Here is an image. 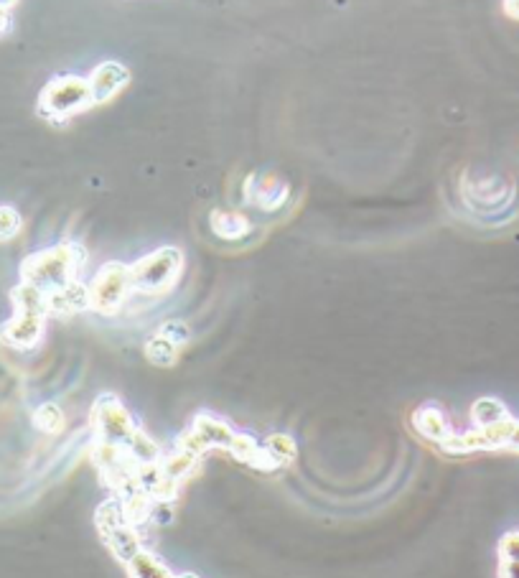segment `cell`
<instances>
[{
    "label": "cell",
    "instance_id": "obj_1",
    "mask_svg": "<svg viewBox=\"0 0 519 578\" xmlns=\"http://www.w3.org/2000/svg\"><path fill=\"white\" fill-rule=\"evenodd\" d=\"M84 265H87V250L79 242H59V245L44 247L39 253L26 255L18 273L21 281L49 293L77 281Z\"/></svg>",
    "mask_w": 519,
    "mask_h": 578
},
{
    "label": "cell",
    "instance_id": "obj_2",
    "mask_svg": "<svg viewBox=\"0 0 519 578\" xmlns=\"http://www.w3.org/2000/svg\"><path fill=\"white\" fill-rule=\"evenodd\" d=\"M95 107L90 82L79 74H59L51 77L36 97V115L46 123H67L77 115Z\"/></svg>",
    "mask_w": 519,
    "mask_h": 578
},
{
    "label": "cell",
    "instance_id": "obj_3",
    "mask_svg": "<svg viewBox=\"0 0 519 578\" xmlns=\"http://www.w3.org/2000/svg\"><path fill=\"white\" fill-rule=\"evenodd\" d=\"M181 273H184V253H181L179 247H158L153 253L130 263L133 293H140V296H163V293H168L179 283Z\"/></svg>",
    "mask_w": 519,
    "mask_h": 578
},
{
    "label": "cell",
    "instance_id": "obj_4",
    "mask_svg": "<svg viewBox=\"0 0 519 578\" xmlns=\"http://www.w3.org/2000/svg\"><path fill=\"white\" fill-rule=\"evenodd\" d=\"M87 288H90V311H97L102 316L118 314L133 293L130 265L110 260L97 270Z\"/></svg>",
    "mask_w": 519,
    "mask_h": 578
},
{
    "label": "cell",
    "instance_id": "obj_5",
    "mask_svg": "<svg viewBox=\"0 0 519 578\" xmlns=\"http://www.w3.org/2000/svg\"><path fill=\"white\" fill-rule=\"evenodd\" d=\"M90 423L97 441H105V444L115 446H125V441H128L135 428H138L133 413L125 408V403L118 395L112 393H102L100 398L92 403Z\"/></svg>",
    "mask_w": 519,
    "mask_h": 578
},
{
    "label": "cell",
    "instance_id": "obj_6",
    "mask_svg": "<svg viewBox=\"0 0 519 578\" xmlns=\"http://www.w3.org/2000/svg\"><path fill=\"white\" fill-rule=\"evenodd\" d=\"M517 426V418H507L502 423L486 428H471L466 433H451L441 444L448 454H474V451H502L512 444V433Z\"/></svg>",
    "mask_w": 519,
    "mask_h": 578
},
{
    "label": "cell",
    "instance_id": "obj_7",
    "mask_svg": "<svg viewBox=\"0 0 519 578\" xmlns=\"http://www.w3.org/2000/svg\"><path fill=\"white\" fill-rule=\"evenodd\" d=\"M87 82H90L95 107L107 105V102L115 100V97L130 85V69L125 67L123 62H118V59H107V62L97 64V67L92 69Z\"/></svg>",
    "mask_w": 519,
    "mask_h": 578
},
{
    "label": "cell",
    "instance_id": "obj_8",
    "mask_svg": "<svg viewBox=\"0 0 519 578\" xmlns=\"http://www.w3.org/2000/svg\"><path fill=\"white\" fill-rule=\"evenodd\" d=\"M46 319L41 314H13L6 324H0V342L11 349H34L46 332Z\"/></svg>",
    "mask_w": 519,
    "mask_h": 578
},
{
    "label": "cell",
    "instance_id": "obj_9",
    "mask_svg": "<svg viewBox=\"0 0 519 578\" xmlns=\"http://www.w3.org/2000/svg\"><path fill=\"white\" fill-rule=\"evenodd\" d=\"M82 311H90V288L87 283L77 281L67 283V286L49 291V316H67L82 314Z\"/></svg>",
    "mask_w": 519,
    "mask_h": 578
},
{
    "label": "cell",
    "instance_id": "obj_10",
    "mask_svg": "<svg viewBox=\"0 0 519 578\" xmlns=\"http://www.w3.org/2000/svg\"><path fill=\"white\" fill-rule=\"evenodd\" d=\"M191 428L199 433L201 441L207 444V449L229 451V446H232V441H235L237 436L235 428L229 426L224 418L214 416V413H196Z\"/></svg>",
    "mask_w": 519,
    "mask_h": 578
},
{
    "label": "cell",
    "instance_id": "obj_11",
    "mask_svg": "<svg viewBox=\"0 0 519 578\" xmlns=\"http://www.w3.org/2000/svg\"><path fill=\"white\" fill-rule=\"evenodd\" d=\"M227 454H232L237 461L252 466V469H260V472H275V469H278V464L270 459V454L265 451V446L260 444L257 438L247 436V433H237Z\"/></svg>",
    "mask_w": 519,
    "mask_h": 578
},
{
    "label": "cell",
    "instance_id": "obj_12",
    "mask_svg": "<svg viewBox=\"0 0 519 578\" xmlns=\"http://www.w3.org/2000/svg\"><path fill=\"white\" fill-rule=\"evenodd\" d=\"M413 426L425 441H433V444L441 446L448 436H451V426H448V418L441 408L436 405H425L413 413Z\"/></svg>",
    "mask_w": 519,
    "mask_h": 578
},
{
    "label": "cell",
    "instance_id": "obj_13",
    "mask_svg": "<svg viewBox=\"0 0 519 578\" xmlns=\"http://www.w3.org/2000/svg\"><path fill=\"white\" fill-rule=\"evenodd\" d=\"M11 304L18 314H41L49 316V293L41 291L39 286L21 281L11 288Z\"/></svg>",
    "mask_w": 519,
    "mask_h": 578
},
{
    "label": "cell",
    "instance_id": "obj_14",
    "mask_svg": "<svg viewBox=\"0 0 519 578\" xmlns=\"http://www.w3.org/2000/svg\"><path fill=\"white\" fill-rule=\"evenodd\" d=\"M212 232L222 240H242L252 232V222L240 212H227V209H214L209 217Z\"/></svg>",
    "mask_w": 519,
    "mask_h": 578
},
{
    "label": "cell",
    "instance_id": "obj_15",
    "mask_svg": "<svg viewBox=\"0 0 519 578\" xmlns=\"http://www.w3.org/2000/svg\"><path fill=\"white\" fill-rule=\"evenodd\" d=\"M102 540H105L112 556L118 558L123 566L135 556V553L143 550V535H140V530L133 528V525H123V528L112 530V533L105 535Z\"/></svg>",
    "mask_w": 519,
    "mask_h": 578
},
{
    "label": "cell",
    "instance_id": "obj_16",
    "mask_svg": "<svg viewBox=\"0 0 519 578\" xmlns=\"http://www.w3.org/2000/svg\"><path fill=\"white\" fill-rule=\"evenodd\" d=\"M125 451H128L130 459L135 461L138 466H148V464H161L163 454L161 446L153 436H148L143 428H135L133 436L125 441Z\"/></svg>",
    "mask_w": 519,
    "mask_h": 578
},
{
    "label": "cell",
    "instance_id": "obj_17",
    "mask_svg": "<svg viewBox=\"0 0 519 578\" xmlns=\"http://www.w3.org/2000/svg\"><path fill=\"white\" fill-rule=\"evenodd\" d=\"M125 571H128L130 578H173L171 568L148 548L135 553V556L125 563Z\"/></svg>",
    "mask_w": 519,
    "mask_h": 578
},
{
    "label": "cell",
    "instance_id": "obj_18",
    "mask_svg": "<svg viewBox=\"0 0 519 578\" xmlns=\"http://www.w3.org/2000/svg\"><path fill=\"white\" fill-rule=\"evenodd\" d=\"M285 197H288V186H285L280 179H275V176H268V179L263 176L260 184H257L255 194H247V199H250L255 207L268 209V212L283 207Z\"/></svg>",
    "mask_w": 519,
    "mask_h": 578
},
{
    "label": "cell",
    "instance_id": "obj_19",
    "mask_svg": "<svg viewBox=\"0 0 519 578\" xmlns=\"http://www.w3.org/2000/svg\"><path fill=\"white\" fill-rule=\"evenodd\" d=\"M512 418L507 405L499 398H479L474 405H471V421H474V428H486L494 426V423H502Z\"/></svg>",
    "mask_w": 519,
    "mask_h": 578
},
{
    "label": "cell",
    "instance_id": "obj_20",
    "mask_svg": "<svg viewBox=\"0 0 519 578\" xmlns=\"http://www.w3.org/2000/svg\"><path fill=\"white\" fill-rule=\"evenodd\" d=\"M95 525H97V530H100L102 538H105V535H110L112 530H118V528H123V525H128V517H125V505L118 494H115V497H110V500H105L100 507H97Z\"/></svg>",
    "mask_w": 519,
    "mask_h": 578
},
{
    "label": "cell",
    "instance_id": "obj_21",
    "mask_svg": "<svg viewBox=\"0 0 519 578\" xmlns=\"http://www.w3.org/2000/svg\"><path fill=\"white\" fill-rule=\"evenodd\" d=\"M143 352H146L148 362L156 367H173L176 362H179V354H181V347H176V344L171 342V339H166L163 334H153L151 339L146 342V347H143Z\"/></svg>",
    "mask_w": 519,
    "mask_h": 578
},
{
    "label": "cell",
    "instance_id": "obj_22",
    "mask_svg": "<svg viewBox=\"0 0 519 578\" xmlns=\"http://www.w3.org/2000/svg\"><path fill=\"white\" fill-rule=\"evenodd\" d=\"M196 464H199V456L186 454V451H181V449H173L171 454L163 456L158 466H161L163 477L176 479V482H184V479L194 472Z\"/></svg>",
    "mask_w": 519,
    "mask_h": 578
},
{
    "label": "cell",
    "instance_id": "obj_23",
    "mask_svg": "<svg viewBox=\"0 0 519 578\" xmlns=\"http://www.w3.org/2000/svg\"><path fill=\"white\" fill-rule=\"evenodd\" d=\"M265 451L270 454V459L278 464V469H283V466H291L293 461H296V441H293L288 433H270L268 438L263 441Z\"/></svg>",
    "mask_w": 519,
    "mask_h": 578
},
{
    "label": "cell",
    "instance_id": "obj_24",
    "mask_svg": "<svg viewBox=\"0 0 519 578\" xmlns=\"http://www.w3.org/2000/svg\"><path fill=\"white\" fill-rule=\"evenodd\" d=\"M34 426L39 428L41 433H46V436H56V433H62L64 426H67L64 410L56 403L39 405L34 413Z\"/></svg>",
    "mask_w": 519,
    "mask_h": 578
},
{
    "label": "cell",
    "instance_id": "obj_25",
    "mask_svg": "<svg viewBox=\"0 0 519 578\" xmlns=\"http://www.w3.org/2000/svg\"><path fill=\"white\" fill-rule=\"evenodd\" d=\"M158 334H163L166 339H171V342L176 344V347H181V349H184L186 342L191 339L189 326H186V321H179V319L163 321L161 329H158Z\"/></svg>",
    "mask_w": 519,
    "mask_h": 578
},
{
    "label": "cell",
    "instance_id": "obj_26",
    "mask_svg": "<svg viewBox=\"0 0 519 578\" xmlns=\"http://www.w3.org/2000/svg\"><path fill=\"white\" fill-rule=\"evenodd\" d=\"M23 219L13 207H0V242L11 240L21 232Z\"/></svg>",
    "mask_w": 519,
    "mask_h": 578
},
{
    "label": "cell",
    "instance_id": "obj_27",
    "mask_svg": "<svg viewBox=\"0 0 519 578\" xmlns=\"http://www.w3.org/2000/svg\"><path fill=\"white\" fill-rule=\"evenodd\" d=\"M176 449H181V451H186V454H194V456H204L207 454V444L201 441V436L199 433L194 431V428H186L184 433L179 436V441H176Z\"/></svg>",
    "mask_w": 519,
    "mask_h": 578
},
{
    "label": "cell",
    "instance_id": "obj_28",
    "mask_svg": "<svg viewBox=\"0 0 519 578\" xmlns=\"http://www.w3.org/2000/svg\"><path fill=\"white\" fill-rule=\"evenodd\" d=\"M499 561H519V530L512 533H504L502 540L497 545Z\"/></svg>",
    "mask_w": 519,
    "mask_h": 578
},
{
    "label": "cell",
    "instance_id": "obj_29",
    "mask_svg": "<svg viewBox=\"0 0 519 578\" xmlns=\"http://www.w3.org/2000/svg\"><path fill=\"white\" fill-rule=\"evenodd\" d=\"M176 512H173V502H158L153 500L151 505V515H148V522L153 525H171Z\"/></svg>",
    "mask_w": 519,
    "mask_h": 578
},
{
    "label": "cell",
    "instance_id": "obj_30",
    "mask_svg": "<svg viewBox=\"0 0 519 578\" xmlns=\"http://www.w3.org/2000/svg\"><path fill=\"white\" fill-rule=\"evenodd\" d=\"M499 578H519V561H499Z\"/></svg>",
    "mask_w": 519,
    "mask_h": 578
},
{
    "label": "cell",
    "instance_id": "obj_31",
    "mask_svg": "<svg viewBox=\"0 0 519 578\" xmlns=\"http://www.w3.org/2000/svg\"><path fill=\"white\" fill-rule=\"evenodd\" d=\"M502 8L512 21H519V0H502Z\"/></svg>",
    "mask_w": 519,
    "mask_h": 578
},
{
    "label": "cell",
    "instance_id": "obj_32",
    "mask_svg": "<svg viewBox=\"0 0 519 578\" xmlns=\"http://www.w3.org/2000/svg\"><path fill=\"white\" fill-rule=\"evenodd\" d=\"M8 29H11V13L0 11V36L6 34Z\"/></svg>",
    "mask_w": 519,
    "mask_h": 578
},
{
    "label": "cell",
    "instance_id": "obj_33",
    "mask_svg": "<svg viewBox=\"0 0 519 578\" xmlns=\"http://www.w3.org/2000/svg\"><path fill=\"white\" fill-rule=\"evenodd\" d=\"M18 6V0H0V11L11 13Z\"/></svg>",
    "mask_w": 519,
    "mask_h": 578
},
{
    "label": "cell",
    "instance_id": "obj_34",
    "mask_svg": "<svg viewBox=\"0 0 519 578\" xmlns=\"http://www.w3.org/2000/svg\"><path fill=\"white\" fill-rule=\"evenodd\" d=\"M509 449H512V451H519V421H517V426H514L512 444H509Z\"/></svg>",
    "mask_w": 519,
    "mask_h": 578
},
{
    "label": "cell",
    "instance_id": "obj_35",
    "mask_svg": "<svg viewBox=\"0 0 519 578\" xmlns=\"http://www.w3.org/2000/svg\"><path fill=\"white\" fill-rule=\"evenodd\" d=\"M173 578H199V576H196V573H179V576Z\"/></svg>",
    "mask_w": 519,
    "mask_h": 578
}]
</instances>
